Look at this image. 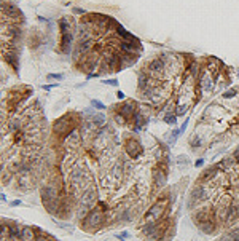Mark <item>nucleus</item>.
Listing matches in <instances>:
<instances>
[{"label": "nucleus", "instance_id": "obj_1", "mask_svg": "<svg viewBox=\"0 0 239 241\" xmlns=\"http://www.w3.org/2000/svg\"><path fill=\"white\" fill-rule=\"evenodd\" d=\"M142 54L139 38L118 21L102 13H86L77 22L72 62L88 78L121 72Z\"/></svg>", "mask_w": 239, "mask_h": 241}, {"label": "nucleus", "instance_id": "obj_2", "mask_svg": "<svg viewBox=\"0 0 239 241\" xmlns=\"http://www.w3.org/2000/svg\"><path fill=\"white\" fill-rule=\"evenodd\" d=\"M26 19L18 7L2 2V61L18 74Z\"/></svg>", "mask_w": 239, "mask_h": 241}, {"label": "nucleus", "instance_id": "obj_3", "mask_svg": "<svg viewBox=\"0 0 239 241\" xmlns=\"http://www.w3.org/2000/svg\"><path fill=\"white\" fill-rule=\"evenodd\" d=\"M77 22L75 18L64 16L59 19L58 27H59V53L62 54H72L73 43H75V35H77Z\"/></svg>", "mask_w": 239, "mask_h": 241}, {"label": "nucleus", "instance_id": "obj_4", "mask_svg": "<svg viewBox=\"0 0 239 241\" xmlns=\"http://www.w3.org/2000/svg\"><path fill=\"white\" fill-rule=\"evenodd\" d=\"M107 222V214L102 209H99L97 206H94L92 209H89V212L80 221V227L85 228L88 231H97L104 227V224Z\"/></svg>", "mask_w": 239, "mask_h": 241}, {"label": "nucleus", "instance_id": "obj_5", "mask_svg": "<svg viewBox=\"0 0 239 241\" xmlns=\"http://www.w3.org/2000/svg\"><path fill=\"white\" fill-rule=\"evenodd\" d=\"M169 201L171 198L169 196H161L160 200L155 201V204L150 208V209L145 212L142 219V225L143 224H153V222H160L164 216H166V211H167V206H169Z\"/></svg>", "mask_w": 239, "mask_h": 241}, {"label": "nucleus", "instance_id": "obj_6", "mask_svg": "<svg viewBox=\"0 0 239 241\" xmlns=\"http://www.w3.org/2000/svg\"><path fill=\"white\" fill-rule=\"evenodd\" d=\"M124 153H126L131 160L139 158V157L143 153V147L139 142V139L134 138V136H128V138L124 139Z\"/></svg>", "mask_w": 239, "mask_h": 241}, {"label": "nucleus", "instance_id": "obj_7", "mask_svg": "<svg viewBox=\"0 0 239 241\" xmlns=\"http://www.w3.org/2000/svg\"><path fill=\"white\" fill-rule=\"evenodd\" d=\"M163 120L166 121L167 125L175 126V125H177V115L175 114H166V115H163Z\"/></svg>", "mask_w": 239, "mask_h": 241}, {"label": "nucleus", "instance_id": "obj_8", "mask_svg": "<svg viewBox=\"0 0 239 241\" xmlns=\"http://www.w3.org/2000/svg\"><path fill=\"white\" fill-rule=\"evenodd\" d=\"M91 106L94 107L96 110H99V112H102V110H105V109H107V107L104 106L100 101H96V99H92V101H91Z\"/></svg>", "mask_w": 239, "mask_h": 241}, {"label": "nucleus", "instance_id": "obj_9", "mask_svg": "<svg viewBox=\"0 0 239 241\" xmlns=\"http://www.w3.org/2000/svg\"><path fill=\"white\" fill-rule=\"evenodd\" d=\"M190 145L193 148H198V147H201V139L198 138V134H195L193 138L190 139Z\"/></svg>", "mask_w": 239, "mask_h": 241}, {"label": "nucleus", "instance_id": "obj_10", "mask_svg": "<svg viewBox=\"0 0 239 241\" xmlns=\"http://www.w3.org/2000/svg\"><path fill=\"white\" fill-rule=\"evenodd\" d=\"M46 78L48 80H62V78H64V75H62V74H48Z\"/></svg>", "mask_w": 239, "mask_h": 241}, {"label": "nucleus", "instance_id": "obj_11", "mask_svg": "<svg viewBox=\"0 0 239 241\" xmlns=\"http://www.w3.org/2000/svg\"><path fill=\"white\" fill-rule=\"evenodd\" d=\"M102 83H105V85H112V86H116V85H118V80H116V78H112V80H102Z\"/></svg>", "mask_w": 239, "mask_h": 241}, {"label": "nucleus", "instance_id": "obj_12", "mask_svg": "<svg viewBox=\"0 0 239 241\" xmlns=\"http://www.w3.org/2000/svg\"><path fill=\"white\" fill-rule=\"evenodd\" d=\"M118 238H120V240H126V238H129V233H128V231H121V233H120L118 235Z\"/></svg>", "mask_w": 239, "mask_h": 241}, {"label": "nucleus", "instance_id": "obj_13", "mask_svg": "<svg viewBox=\"0 0 239 241\" xmlns=\"http://www.w3.org/2000/svg\"><path fill=\"white\" fill-rule=\"evenodd\" d=\"M202 165H204V160H202V158H199V160H196V161H195V166H196V168H201Z\"/></svg>", "mask_w": 239, "mask_h": 241}, {"label": "nucleus", "instance_id": "obj_14", "mask_svg": "<svg viewBox=\"0 0 239 241\" xmlns=\"http://www.w3.org/2000/svg\"><path fill=\"white\" fill-rule=\"evenodd\" d=\"M116 96H118V99H121V101H124V97H126L123 91H118V93H116Z\"/></svg>", "mask_w": 239, "mask_h": 241}, {"label": "nucleus", "instance_id": "obj_15", "mask_svg": "<svg viewBox=\"0 0 239 241\" xmlns=\"http://www.w3.org/2000/svg\"><path fill=\"white\" fill-rule=\"evenodd\" d=\"M11 206H19V204H21V200H14V201H11Z\"/></svg>", "mask_w": 239, "mask_h": 241}]
</instances>
